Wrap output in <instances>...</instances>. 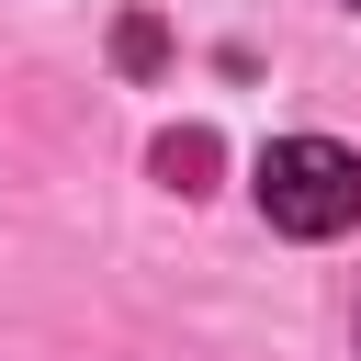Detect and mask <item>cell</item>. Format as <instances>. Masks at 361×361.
<instances>
[{
	"label": "cell",
	"instance_id": "cell-1",
	"mask_svg": "<svg viewBox=\"0 0 361 361\" xmlns=\"http://www.w3.org/2000/svg\"><path fill=\"white\" fill-rule=\"evenodd\" d=\"M248 192H259V214H271L282 237H338V226H361V158H350L338 135H271L259 169H248Z\"/></svg>",
	"mask_w": 361,
	"mask_h": 361
},
{
	"label": "cell",
	"instance_id": "cell-2",
	"mask_svg": "<svg viewBox=\"0 0 361 361\" xmlns=\"http://www.w3.org/2000/svg\"><path fill=\"white\" fill-rule=\"evenodd\" d=\"M158 180H169V192H203V180H214V135H203V124L158 135Z\"/></svg>",
	"mask_w": 361,
	"mask_h": 361
},
{
	"label": "cell",
	"instance_id": "cell-3",
	"mask_svg": "<svg viewBox=\"0 0 361 361\" xmlns=\"http://www.w3.org/2000/svg\"><path fill=\"white\" fill-rule=\"evenodd\" d=\"M113 56H124V68H158V56H169V34H158L147 11H124V23H113Z\"/></svg>",
	"mask_w": 361,
	"mask_h": 361
}]
</instances>
